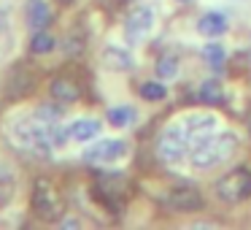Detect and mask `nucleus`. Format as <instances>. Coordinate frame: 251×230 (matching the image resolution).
Listing matches in <instances>:
<instances>
[{
	"instance_id": "obj_4",
	"label": "nucleus",
	"mask_w": 251,
	"mask_h": 230,
	"mask_svg": "<svg viewBox=\"0 0 251 230\" xmlns=\"http://www.w3.org/2000/svg\"><path fill=\"white\" fill-rule=\"evenodd\" d=\"M216 198L222 203H229V206H235V203H243L251 198V171L249 168H235L229 171V173H224L222 179L216 181Z\"/></svg>"
},
{
	"instance_id": "obj_26",
	"label": "nucleus",
	"mask_w": 251,
	"mask_h": 230,
	"mask_svg": "<svg viewBox=\"0 0 251 230\" xmlns=\"http://www.w3.org/2000/svg\"><path fill=\"white\" fill-rule=\"evenodd\" d=\"M60 3H65V6H71V3H76V0H60Z\"/></svg>"
},
{
	"instance_id": "obj_8",
	"label": "nucleus",
	"mask_w": 251,
	"mask_h": 230,
	"mask_svg": "<svg viewBox=\"0 0 251 230\" xmlns=\"http://www.w3.org/2000/svg\"><path fill=\"white\" fill-rule=\"evenodd\" d=\"M178 125L184 127V133L192 138V144H195L197 138L216 133V127H219V116H216V114H211V111H192V114H186L184 119H178Z\"/></svg>"
},
{
	"instance_id": "obj_1",
	"label": "nucleus",
	"mask_w": 251,
	"mask_h": 230,
	"mask_svg": "<svg viewBox=\"0 0 251 230\" xmlns=\"http://www.w3.org/2000/svg\"><path fill=\"white\" fill-rule=\"evenodd\" d=\"M240 141L235 133H211V136H202L192 144L189 149V163L200 171L216 168V165L227 163L235 157Z\"/></svg>"
},
{
	"instance_id": "obj_11",
	"label": "nucleus",
	"mask_w": 251,
	"mask_h": 230,
	"mask_svg": "<svg viewBox=\"0 0 251 230\" xmlns=\"http://www.w3.org/2000/svg\"><path fill=\"white\" fill-rule=\"evenodd\" d=\"M51 6L46 0H25V22L33 30H46L51 25Z\"/></svg>"
},
{
	"instance_id": "obj_18",
	"label": "nucleus",
	"mask_w": 251,
	"mask_h": 230,
	"mask_svg": "<svg viewBox=\"0 0 251 230\" xmlns=\"http://www.w3.org/2000/svg\"><path fill=\"white\" fill-rule=\"evenodd\" d=\"M154 73H157V79H176L178 76V57L162 55L154 65Z\"/></svg>"
},
{
	"instance_id": "obj_2",
	"label": "nucleus",
	"mask_w": 251,
	"mask_h": 230,
	"mask_svg": "<svg viewBox=\"0 0 251 230\" xmlns=\"http://www.w3.org/2000/svg\"><path fill=\"white\" fill-rule=\"evenodd\" d=\"M8 133L14 136V141L19 146L30 149L35 154H51L54 146L49 141V125L38 119L35 114H19L17 119L11 116V125H8Z\"/></svg>"
},
{
	"instance_id": "obj_12",
	"label": "nucleus",
	"mask_w": 251,
	"mask_h": 230,
	"mask_svg": "<svg viewBox=\"0 0 251 230\" xmlns=\"http://www.w3.org/2000/svg\"><path fill=\"white\" fill-rule=\"evenodd\" d=\"M100 62H103V68H108V71L114 73H125V71H132V55L127 49H122V46H105L103 55H100Z\"/></svg>"
},
{
	"instance_id": "obj_6",
	"label": "nucleus",
	"mask_w": 251,
	"mask_h": 230,
	"mask_svg": "<svg viewBox=\"0 0 251 230\" xmlns=\"http://www.w3.org/2000/svg\"><path fill=\"white\" fill-rule=\"evenodd\" d=\"M127 152H130V144L122 141V138H100L98 144H92L84 152V160L95 165H103V163H116V160L127 157Z\"/></svg>"
},
{
	"instance_id": "obj_20",
	"label": "nucleus",
	"mask_w": 251,
	"mask_h": 230,
	"mask_svg": "<svg viewBox=\"0 0 251 230\" xmlns=\"http://www.w3.org/2000/svg\"><path fill=\"white\" fill-rule=\"evenodd\" d=\"M35 116H38L44 125H54V122H60V116H62V103H44V106H38V109L33 111Z\"/></svg>"
},
{
	"instance_id": "obj_25",
	"label": "nucleus",
	"mask_w": 251,
	"mask_h": 230,
	"mask_svg": "<svg viewBox=\"0 0 251 230\" xmlns=\"http://www.w3.org/2000/svg\"><path fill=\"white\" fill-rule=\"evenodd\" d=\"M76 225H81V222H78V219H65V222H62V228H76Z\"/></svg>"
},
{
	"instance_id": "obj_19",
	"label": "nucleus",
	"mask_w": 251,
	"mask_h": 230,
	"mask_svg": "<svg viewBox=\"0 0 251 230\" xmlns=\"http://www.w3.org/2000/svg\"><path fill=\"white\" fill-rule=\"evenodd\" d=\"M200 100L202 103H222L224 100V89L216 79H205L200 87Z\"/></svg>"
},
{
	"instance_id": "obj_22",
	"label": "nucleus",
	"mask_w": 251,
	"mask_h": 230,
	"mask_svg": "<svg viewBox=\"0 0 251 230\" xmlns=\"http://www.w3.org/2000/svg\"><path fill=\"white\" fill-rule=\"evenodd\" d=\"M14 195H17V181L11 173H3L0 176V208H6Z\"/></svg>"
},
{
	"instance_id": "obj_23",
	"label": "nucleus",
	"mask_w": 251,
	"mask_h": 230,
	"mask_svg": "<svg viewBox=\"0 0 251 230\" xmlns=\"http://www.w3.org/2000/svg\"><path fill=\"white\" fill-rule=\"evenodd\" d=\"M49 141L54 149H62L68 141H71V136H68V127H62L60 122H54V125H49Z\"/></svg>"
},
{
	"instance_id": "obj_7",
	"label": "nucleus",
	"mask_w": 251,
	"mask_h": 230,
	"mask_svg": "<svg viewBox=\"0 0 251 230\" xmlns=\"http://www.w3.org/2000/svg\"><path fill=\"white\" fill-rule=\"evenodd\" d=\"M162 203L170 208V211L192 214V211H200V208H202V195L195 190V187L181 184V187H173V190L162 198Z\"/></svg>"
},
{
	"instance_id": "obj_17",
	"label": "nucleus",
	"mask_w": 251,
	"mask_h": 230,
	"mask_svg": "<svg viewBox=\"0 0 251 230\" xmlns=\"http://www.w3.org/2000/svg\"><path fill=\"white\" fill-rule=\"evenodd\" d=\"M105 119L114 127H130L132 122H135V109H132V106H114Z\"/></svg>"
},
{
	"instance_id": "obj_5",
	"label": "nucleus",
	"mask_w": 251,
	"mask_h": 230,
	"mask_svg": "<svg viewBox=\"0 0 251 230\" xmlns=\"http://www.w3.org/2000/svg\"><path fill=\"white\" fill-rule=\"evenodd\" d=\"M192 149V138L184 133V127L176 122L170 125L168 130L159 136V144H157V154L165 160V163H181V160L189 154Z\"/></svg>"
},
{
	"instance_id": "obj_15",
	"label": "nucleus",
	"mask_w": 251,
	"mask_h": 230,
	"mask_svg": "<svg viewBox=\"0 0 251 230\" xmlns=\"http://www.w3.org/2000/svg\"><path fill=\"white\" fill-rule=\"evenodd\" d=\"M68 136H71V141H78V144L92 141V138L100 136V119H92V116L73 119L71 125H68Z\"/></svg>"
},
{
	"instance_id": "obj_24",
	"label": "nucleus",
	"mask_w": 251,
	"mask_h": 230,
	"mask_svg": "<svg viewBox=\"0 0 251 230\" xmlns=\"http://www.w3.org/2000/svg\"><path fill=\"white\" fill-rule=\"evenodd\" d=\"M202 55H205V60L211 62L213 68H222V65H224V57H227V55H224V49H222L219 44H208L205 49H202Z\"/></svg>"
},
{
	"instance_id": "obj_10",
	"label": "nucleus",
	"mask_w": 251,
	"mask_h": 230,
	"mask_svg": "<svg viewBox=\"0 0 251 230\" xmlns=\"http://www.w3.org/2000/svg\"><path fill=\"white\" fill-rule=\"evenodd\" d=\"M35 89V73L30 71L27 65H17L11 68L6 79V95L11 100H19V98H27L30 92Z\"/></svg>"
},
{
	"instance_id": "obj_21",
	"label": "nucleus",
	"mask_w": 251,
	"mask_h": 230,
	"mask_svg": "<svg viewBox=\"0 0 251 230\" xmlns=\"http://www.w3.org/2000/svg\"><path fill=\"white\" fill-rule=\"evenodd\" d=\"M165 95H168V87L159 82H143L141 84V98L143 100H151V103H157V100H165Z\"/></svg>"
},
{
	"instance_id": "obj_14",
	"label": "nucleus",
	"mask_w": 251,
	"mask_h": 230,
	"mask_svg": "<svg viewBox=\"0 0 251 230\" xmlns=\"http://www.w3.org/2000/svg\"><path fill=\"white\" fill-rule=\"evenodd\" d=\"M227 28H229V19L219 11H208L197 19V30H200V35H205V38H219V35L227 33Z\"/></svg>"
},
{
	"instance_id": "obj_16",
	"label": "nucleus",
	"mask_w": 251,
	"mask_h": 230,
	"mask_svg": "<svg viewBox=\"0 0 251 230\" xmlns=\"http://www.w3.org/2000/svg\"><path fill=\"white\" fill-rule=\"evenodd\" d=\"M57 49V38L51 33H46V30H35L33 38H30V52H33L35 57H44V55H51V52Z\"/></svg>"
},
{
	"instance_id": "obj_27",
	"label": "nucleus",
	"mask_w": 251,
	"mask_h": 230,
	"mask_svg": "<svg viewBox=\"0 0 251 230\" xmlns=\"http://www.w3.org/2000/svg\"><path fill=\"white\" fill-rule=\"evenodd\" d=\"M178 3H186V0H178Z\"/></svg>"
},
{
	"instance_id": "obj_13",
	"label": "nucleus",
	"mask_w": 251,
	"mask_h": 230,
	"mask_svg": "<svg viewBox=\"0 0 251 230\" xmlns=\"http://www.w3.org/2000/svg\"><path fill=\"white\" fill-rule=\"evenodd\" d=\"M49 95H51V100H57V103L71 106V103H76V100H78L81 89H78V84L71 82V79L54 76V79H51V84H49Z\"/></svg>"
},
{
	"instance_id": "obj_9",
	"label": "nucleus",
	"mask_w": 251,
	"mask_h": 230,
	"mask_svg": "<svg viewBox=\"0 0 251 230\" xmlns=\"http://www.w3.org/2000/svg\"><path fill=\"white\" fill-rule=\"evenodd\" d=\"M151 28H154V11L146 6L135 8V11L127 14V19H125V33H127V41H130V44L143 41L151 33Z\"/></svg>"
},
{
	"instance_id": "obj_3",
	"label": "nucleus",
	"mask_w": 251,
	"mask_h": 230,
	"mask_svg": "<svg viewBox=\"0 0 251 230\" xmlns=\"http://www.w3.org/2000/svg\"><path fill=\"white\" fill-rule=\"evenodd\" d=\"M33 214L41 222H60V217L65 214V201H62V192L57 190V184L46 176L35 179L33 184Z\"/></svg>"
}]
</instances>
